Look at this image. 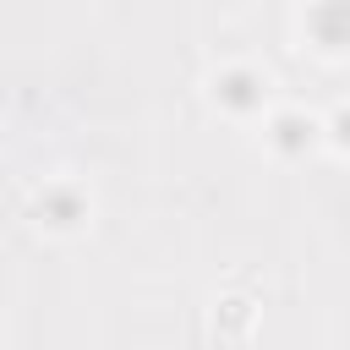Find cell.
<instances>
[{"label":"cell","instance_id":"1","mask_svg":"<svg viewBox=\"0 0 350 350\" xmlns=\"http://www.w3.org/2000/svg\"><path fill=\"white\" fill-rule=\"evenodd\" d=\"M339 33H350V11H345V5L323 11V38H339Z\"/></svg>","mask_w":350,"mask_h":350}]
</instances>
